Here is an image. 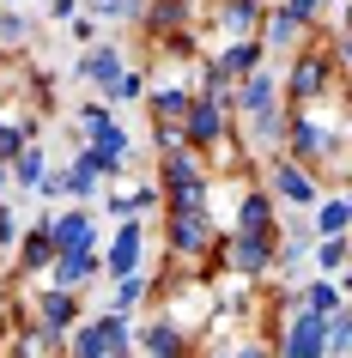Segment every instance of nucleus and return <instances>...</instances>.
<instances>
[{"instance_id": "1", "label": "nucleus", "mask_w": 352, "mask_h": 358, "mask_svg": "<svg viewBox=\"0 0 352 358\" xmlns=\"http://www.w3.org/2000/svg\"><path fill=\"white\" fill-rule=\"evenodd\" d=\"M274 352L279 358H328V316H316V310H292V316H279Z\"/></svg>"}, {"instance_id": "2", "label": "nucleus", "mask_w": 352, "mask_h": 358, "mask_svg": "<svg viewBox=\"0 0 352 358\" xmlns=\"http://www.w3.org/2000/svg\"><path fill=\"white\" fill-rule=\"evenodd\" d=\"M67 346H73V358H104V352H128L134 334H128V316H85L73 322V334H67Z\"/></svg>"}, {"instance_id": "3", "label": "nucleus", "mask_w": 352, "mask_h": 358, "mask_svg": "<svg viewBox=\"0 0 352 358\" xmlns=\"http://www.w3.org/2000/svg\"><path fill=\"white\" fill-rule=\"evenodd\" d=\"M274 262H279V237H267V231H231V243H225V267L231 273L261 280Z\"/></svg>"}, {"instance_id": "4", "label": "nucleus", "mask_w": 352, "mask_h": 358, "mask_svg": "<svg viewBox=\"0 0 352 358\" xmlns=\"http://www.w3.org/2000/svg\"><path fill=\"white\" fill-rule=\"evenodd\" d=\"M267 182H274V201H286L292 213H310L316 201H322L316 170H304L297 158H274V164H267Z\"/></svg>"}, {"instance_id": "5", "label": "nucleus", "mask_w": 352, "mask_h": 358, "mask_svg": "<svg viewBox=\"0 0 352 358\" xmlns=\"http://www.w3.org/2000/svg\"><path fill=\"white\" fill-rule=\"evenodd\" d=\"M206 249H213L206 207H170V255H176V262H201Z\"/></svg>"}, {"instance_id": "6", "label": "nucleus", "mask_w": 352, "mask_h": 358, "mask_svg": "<svg viewBox=\"0 0 352 358\" xmlns=\"http://www.w3.org/2000/svg\"><path fill=\"white\" fill-rule=\"evenodd\" d=\"M279 97H286L279 73H274V67H261V73L237 79V97H231V110H243L249 122H261V115H279Z\"/></svg>"}, {"instance_id": "7", "label": "nucleus", "mask_w": 352, "mask_h": 358, "mask_svg": "<svg viewBox=\"0 0 352 358\" xmlns=\"http://www.w3.org/2000/svg\"><path fill=\"white\" fill-rule=\"evenodd\" d=\"M140 262H146V225L140 219H122L115 243L104 249V267H110L115 280H128V273H140Z\"/></svg>"}, {"instance_id": "8", "label": "nucleus", "mask_w": 352, "mask_h": 358, "mask_svg": "<svg viewBox=\"0 0 352 358\" xmlns=\"http://www.w3.org/2000/svg\"><path fill=\"white\" fill-rule=\"evenodd\" d=\"M225 115H231V110H225L219 97H195V103H188V115H183V140H188L195 152H201V146H219Z\"/></svg>"}, {"instance_id": "9", "label": "nucleus", "mask_w": 352, "mask_h": 358, "mask_svg": "<svg viewBox=\"0 0 352 358\" xmlns=\"http://www.w3.org/2000/svg\"><path fill=\"white\" fill-rule=\"evenodd\" d=\"M31 316H37V328H49V334H73V322H79V292L49 285V292H37Z\"/></svg>"}, {"instance_id": "10", "label": "nucleus", "mask_w": 352, "mask_h": 358, "mask_svg": "<svg viewBox=\"0 0 352 358\" xmlns=\"http://www.w3.org/2000/svg\"><path fill=\"white\" fill-rule=\"evenodd\" d=\"M255 37H261V49H267V55H286V49H304V43H310V24L292 19L286 6H267V19H261Z\"/></svg>"}, {"instance_id": "11", "label": "nucleus", "mask_w": 352, "mask_h": 358, "mask_svg": "<svg viewBox=\"0 0 352 358\" xmlns=\"http://www.w3.org/2000/svg\"><path fill=\"white\" fill-rule=\"evenodd\" d=\"M43 225H49V243H55V255H61V249H97V225H92V213H85V207L55 213V219H43Z\"/></svg>"}, {"instance_id": "12", "label": "nucleus", "mask_w": 352, "mask_h": 358, "mask_svg": "<svg viewBox=\"0 0 352 358\" xmlns=\"http://www.w3.org/2000/svg\"><path fill=\"white\" fill-rule=\"evenodd\" d=\"M261 61H267L261 37H237V43H225L219 55H213V67H219L225 79H249V73H261Z\"/></svg>"}, {"instance_id": "13", "label": "nucleus", "mask_w": 352, "mask_h": 358, "mask_svg": "<svg viewBox=\"0 0 352 358\" xmlns=\"http://www.w3.org/2000/svg\"><path fill=\"white\" fill-rule=\"evenodd\" d=\"M85 280H97V249H61L55 262H49V285L79 292Z\"/></svg>"}, {"instance_id": "14", "label": "nucleus", "mask_w": 352, "mask_h": 358, "mask_svg": "<svg viewBox=\"0 0 352 358\" xmlns=\"http://www.w3.org/2000/svg\"><path fill=\"white\" fill-rule=\"evenodd\" d=\"M261 19H267V0H219V24H225V37H231V43L255 37Z\"/></svg>"}, {"instance_id": "15", "label": "nucleus", "mask_w": 352, "mask_h": 358, "mask_svg": "<svg viewBox=\"0 0 352 358\" xmlns=\"http://www.w3.org/2000/svg\"><path fill=\"white\" fill-rule=\"evenodd\" d=\"M79 79H92L97 92H110L115 79H122V49H110V43L85 49V55H79Z\"/></svg>"}, {"instance_id": "16", "label": "nucleus", "mask_w": 352, "mask_h": 358, "mask_svg": "<svg viewBox=\"0 0 352 358\" xmlns=\"http://www.w3.org/2000/svg\"><path fill=\"white\" fill-rule=\"evenodd\" d=\"M188 19H195V0H152L146 6V31H158V37H176Z\"/></svg>"}, {"instance_id": "17", "label": "nucleus", "mask_w": 352, "mask_h": 358, "mask_svg": "<svg viewBox=\"0 0 352 358\" xmlns=\"http://www.w3.org/2000/svg\"><path fill=\"white\" fill-rule=\"evenodd\" d=\"M237 231H267V237H279L274 231V194H261V189H249L237 201Z\"/></svg>"}, {"instance_id": "18", "label": "nucleus", "mask_w": 352, "mask_h": 358, "mask_svg": "<svg viewBox=\"0 0 352 358\" xmlns=\"http://www.w3.org/2000/svg\"><path fill=\"white\" fill-rule=\"evenodd\" d=\"M310 225H316V237H346V231H352L346 194H334V201H316V207H310Z\"/></svg>"}, {"instance_id": "19", "label": "nucleus", "mask_w": 352, "mask_h": 358, "mask_svg": "<svg viewBox=\"0 0 352 358\" xmlns=\"http://www.w3.org/2000/svg\"><path fill=\"white\" fill-rule=\"evenodd\" d=\"M183 352H188L183 322H152L146 328V358H183Z\"/></svg>"}, {"instance_id": "20", "label": "nucleus", "mask_w": 352, "mask_h": 358, "mask_svg": "<svg viewBox=\"0 0 352 358\" xmlns=\"http://www.w3.org/2000/svg\"><path fill=\"white\" fill-rule=\"evenodd\" d=\"M310 255H316V267H322V273L334 280V273H340V267L352 262V231H346V237H316V249H310Z\"/></svg>"}, {"instance_id": "21", "label": "nucleus", "mask_w": 352, "mask_h": 358, "mask_svg": "<svg viewBox=\"0 0 352 358\" xmlns=\"http://www.w3.org/2000/svg\"><path fill=\"white\" fill-rule=\"evenodd\" d=\"M340 303H346V292H340V280H328V273L316 285H304V310H316V316H334Z\"/></svg>"}, {"instance_id": "22", "label": "nucleus", "mask_w": 352, "mask_h": 358, "mask_svg": "<svg viewBox=\"0 0 352 358\" xmlns=\"http://www.w3.org/2000/svg\"><path fill=\"white\" fill-rule=\"evenodd\" d=\"M152 292L146 273H128V280H115V298H110V316H134L140 310V298Z\"/></svg>"}, {"instance_id": "23", "label": "nucleus", "mask_w": 352, "mask_h": 358, "mask_svg": "<svg viewBox=\"0 0 352 358\" xmlns=\"http://www.w3.org/2000/svg\"><path fill=\"white\" fill-rule=\"evenodd\" d=\"M328 358H352V298L328 316Z\"/></svg>"}, {"instance_id": "24", "label": "nucleus", "mask_w": 352, "mask_h": 358, "mask_svg": "<svg viewBox=\"0 0 352 358\" xmlns=\"http://www.w3.org/2000/svg\"><path fill=\"white\" fill-rule=\"evenodd\" d=\"M49 262H55V243H49V225H37L31 237H24V255H19V267H24V273H43Z\"/></svg>"}, {"instance_id": "25", "label": "nucleus", "mask_w": 352, "mask_h": 358, "mask_svg": "<svg viewBox=\"0 0 352 358\" xmlns=\"http://www.w3.org/2000/svg\"><path fill=\"white\" fill-rule=\"evenodd\" d=\"M43 170H49V152H43L37 140H31V146H24L19 158H13V176H19L24 189H37V182H43Z\"/></svg>"}, {"instance_id": "26", "label": "nucleus", "mask_w": 352, "mask_h": 358, "mask_svg": "<svg viewBox=\"0 0 352 358\" xmlns=\"http://www.w3.org/2000/svg\"><path fill=\"white\" fill-rule=\"evenodd\" d=\"M152 207H158V189H152V182H146V189H134V194H115V201H110L115 219H140V213H152Z\"/></svg>"}, {"instance_id": "27", "label": "nucleus", "mask_w": 352, "mask_h": 358, "mask_svg": "<svg viewBox=\"0 0 352 358\" xmlns=\"http://www.w3.org/2000/svg\"><path fill=\"white\" fill-rule=\"evenodd\" d=\"M24 146H31V122H6L0 115V164H13Z\"/></svg>"}, {"instance_id": "28", "label": "nucleus", "mask_w": 352, "mask_h": 358, "mask_svg": "<svg viewBox=\"0 0 352 358\" xmlns=\"http://www.w3.org/2000/svg\"><path fill=\"white\" fill-rule=\"evenodd\" d=\"M140 92H146V79H140V73H122L110 92H104V103H128V97H140Z\"/></svg>"}, {"instance_id": "29", "label": "nucleus", "mask_w": 352, "mask_h": 358, "mask_svg": "<svg viewBox=\"0 0 352 358\" xmlns=\"http://www.w3.org/2000/svg\"><path fill=\"white\" fill-rule=\"evenodd\" d=\"M115 115H110V103H85V110H79V128L85 134H97V128H110Z\"/></svg>"}, {"instance_id": "30", "label": "nucleus", "mask_w": 352, "mask_h": 358, "mask_svg": "<svg viewBox=\"0 0 352 358\" xmlns=\"http://www.w3.org/2000/svg\"><path fill=\"white\" fill-rule=\"evenodd\" d=\"M279 6H286V13H292V19L316 24V19H322V6H328V0H279Z\"/></svg>"}, {"instance_id": "31", "label": "nucleus", "mask_w": 352, "mask_h": 358, "mask_svg": "<svg viewBox=\"0 0 352 358\" xmlns=\"http://www.w3.org/2000/svg\"><path fill=\"white\" fill-rule=\"evenodd\" d=\"M0 43H6V49H19V43H24V19H19V13H0Z\"/></svg>"}, {"instance_id": "32", "label": "nucleus", "mask_w": 352, "mask_h": 358, "mask_svg": "<svg viewBox=\"0 0 352 358\" xmlns=\"http://www.w3.org/2000/svg\"><path fill=\"white\" fill-rule=\"evenodd\" d=\"M67 194V176L61 170H43V182H37V201H61Z\"/></svg>"}, {"instance_id": "33", "label": "nucleus", "mask_w": 352, "mask_h": 358, "mask_svg": "<svg viewBox=\"0 0 352 358\" xmlns=\"http://www.w3.org/2000/svg\"><path fill=\"white\" fill-rule=\"evenodd\" d=\"M13 243H19V213L0 201V249H13Z\"/></svg>"}, {"instance_id": "34", "label": "nucleus", "mask_w": 352, "mask_h": 358, "mask_svg": "<svg viewBox=\"0 0 352 358\" xmlns=\"http://www.w3.org/2000/svg\"><path fill=\"white\" fill-rule=\"evenodd\" d=\"M231 358H279L274 346H261V340H243V346H231Z\"/></svg>"}, {"instance_id": "35", "label": "nucleus", "mask_w": 352, "mask_h": 358, "mask_svg": "<svg viewBox=\"0 0 352 358\" xmlns=\"http://www.w3.org/2000/svg\"><path fill=\"white\" fill-rule=\"evenodd\" d=\"M73 37H79V43H92V37H97V19H92V13H85V19H73Z\"/></svg>"}, {"instance_id": "36", "label": "nucleus", "mask_w": 352, "mask_h": 358, "mask_svg": "<svg viewBox=\"0 0 352 358\" xmlns=\"http://www.w3.org/2000/svg\"><path fill=\"white\" fill-rule=\"evenodd\" d=\"M340 43L352 49V0H340Z\"/></svg>"}, {"instance_id": "37", "label": "nucleus", "mask_w": 352, "mask_h": 358, "mask_svg": "<svg viewBox=\"0 0 352 358\" xmlns=\"http://www.w3.org/2000/svg\"><path fill=\"white\" fill-rule=\"evenodd\" d=\"M43 6H49V13H55V19H67V13H73L79 0H43Z\"/></svg>"}, {"instance_id": "38", "label": "nucleus", "mask_w": 352, "mask_h": 358, "mask_svg": "<svg viewBox=\"0 0 352 358\" xmlns=\"http://www.w3.org/2000/svg\"><path fill=\"white\" fill-rule=\"evenodd\" d=\"M334 280H340V292H346V298H352V262L340 267V273H334Z\"/></svg>"}, {"instance_id": "39", "label": "nucleus", "mask_w": 352, "mask_h": 358, "mask_svg": "<svg viewBox=\"0 0 352 358\" xmlns=\"http://www.w3.org/2000/svg\"><path fill=\"white\" fill-rule=\"evenodd\" d=\"M104 358H134V346H128V352H104Z\"/></svg>"}, {"instance_id": "40", "label": "nucleus", "mask_w": 352, "mask_h": 358, "mask_svg": "<svg viewBox=\"0 0 352 358\" xmlns=\"http://www.w3.org/2000/svg\"><path fill=\"white\" fill-rule=\"evenodd\" d=\"M6 176H13V170H6V164H0V189H6Z\"/></svg>"}, {"instance_id": "41", "label": "nucleus", "mask_w": 352, "mask_h": 358, "mask_svg": "<svg viewBox=\"0 0 352 358\" xmlns=\"http://www.w3.org/2000/svg\"><path fill=\"white\" fill-rule=\"evenodd\" d=\"M206 358H231V346H225V352H206Z\"/></svg>"}, {"instance_id": "42", "label": "nucleus", "mask_w": 352, "mask_h": 358, "mask_svg": "<svg viewBox=\"0 0 352 358\" xmlns=\"http://www.w3.org/2000/svg\"><path fill=\"white\" fill-rule=\"evenodd\" d=\"M0 103H6V92H0Z\"/></svg>"}, {"instance_id": "43", "label": "nucleus", "mask_w": 352, "mask_h": 358, "mask_svg": "<svg viewBox=\"0 0 352 358\" xmlns=\"http://www.w3.org/2000/svg\"><path fill=\"white\" fill-rule=\"evenodd\" d=\"M6 6H13V0H6Z\"/></svg>"}]
</instances>
